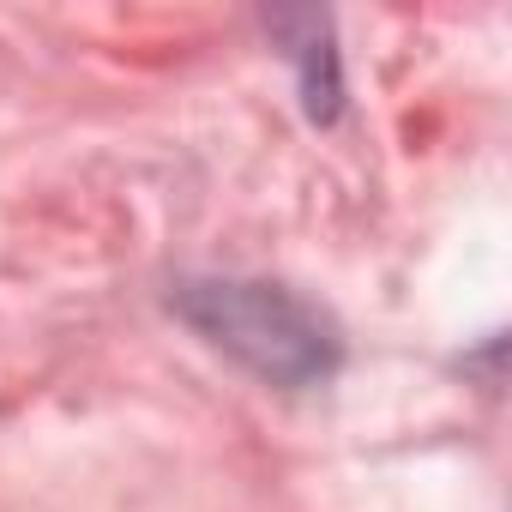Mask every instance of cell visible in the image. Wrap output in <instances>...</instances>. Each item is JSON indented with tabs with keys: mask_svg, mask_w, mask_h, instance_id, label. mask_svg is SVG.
Segmentation results:
<instances>
[{
	"mask_svg": "<svg viewBox=\"0 0 512 512\" xmlns=\"http://www.w3.org/2000/svg\"><path fill=\"white\" fill-rule=\"evenodd\" d=\"M181 308L217 350L241 356L253 374H266L278 386L326 380L338 362L332 326L308 302H296L272 284H193L181 296Z\"/></svg>",
	"mask_w": 512,
	"mask_h": 512,
	"instance_id": "1",
	"label": "cell"
}]
</instances>
